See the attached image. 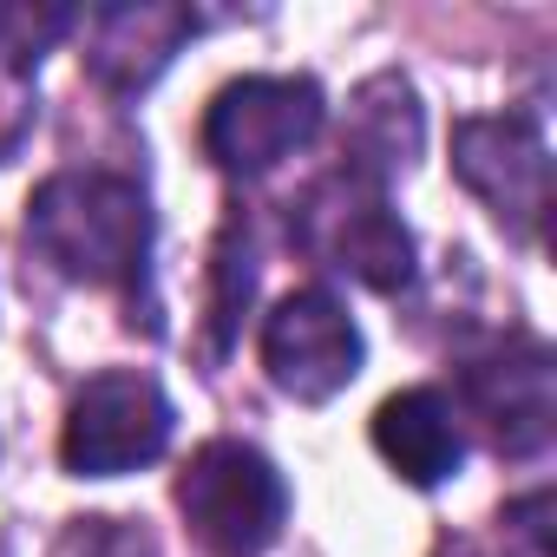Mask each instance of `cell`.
Listing matches in <instances>:
<instances>
[{"label":"cell","instance_id":"1","mask_svg":"<svg viewBox=\"0 0 557 557\" xmlns=\"http://www.w3.org/2000/svg\"><path fill=\"white\" fill-rule=\"evenodd\" d=\"M151 197L125 171H53L27 203V243L86 289L138 296L151 275Z\"/></svg>","mask_w":557,"mask_h":557},{"label":"cell","instance_id":"2","mask_svg":"<svg viewBox=\"0 0 557 557\" xmlns=\"http://www.w3.org/2000/svg\"><path fill=\"white\" fill-rule=\"evenodd\" d=\"M289 210H296L289 216V236L315 262L355 275L361 289L400 296L413 283V230L387 203V184H374V177H361V171L342 164V171L315 177L302 190V203H289Z\"/></svg>","mask_w":557,"mask_h":557},{"label":"cell","instance_id":"3","mask_svg":"<svg viewBox=\"0 0 557 557\" xmlns=\"http://www.w3.org/2000/svg\"><path fill=\"white\" fill-rule=\"evenodd\" d=\"M177 511L210 557H262L289 524V479L249 440H203L177 472Z\"/></svg>","mask_w":557,"mask_h":557},{"label":"cell","instance_id":"4","mask_svg":"<svg viewBox=\"0 0 557 557\" xmlns=\"http://www.w3.org/2000/svg\"><path fill=\"white\" fill-rule=\"evenodd\" d=\"M322 119H329V99L309 73H249L210 99L203 158L230 177H269L322 132Z\"/></svg>","mask_w":557,"mask_h":557},{"label":"cell","instance_id":"5","mask_svg":"<svg viewBox=\"0 0 557 557\" xmlns=\"http://www.w3.org/2000/svg\"><path fill=\"white\" fill-rule=\"evenodd\" d=\"M171 426H177L171 394L151 374L106 368L73 394L66 426H60V459L73 479H119V472L151 466L171 446Z\"/></svg>","mask_w":557,"mask_h":557},{"label":"cell","instance_id":"6","mask_svg":"<svg viewBox=\"0 0 557 557\" xmlns=\"http://www.w3.org/2000/svg\"><path fill=\"white\" fill-rule=\"evenodd\" d=\"M453 171L459 184L518 236L531 243L550 210V145L537 112H479L453 125Z\"/></svg>","mask_w":557,"mask_h":557},{"label":"cell","instance_id":"7","mask_svg":"<svg viewBox=\"0 0 557 557\" xmlns=\"http://www.w3.org/2000/svg\"><path fill=\"white\" fill-rule=\"evenodd\" d=\"M361 361H368V342L329 289H289L262 322V368L302 407L335 400L361 374Z\"/></svg>","mask_w":557,"mask_h":557},{"label":"cell","instance_id":"8","mask_svg":"<svg viewBox=\"0 0 557 557\" xmlns=\"http://www.w3.org/2000/svg\"><path fill=\"white\" fill-rule=\"evenodd\" d=\"M459 400H466V413H472V426L485 433L492 453L537 459L550 446V420H557V400H550V348L537 335L498 342L492 355H479V361L459 368Z\"/></svg>","mask_w":557,"mask_h":557},{"label":"cell","instance_id":"9","mask_svg":"<svg viewBox=\"0 0 557 557\" xmlns=\"http://www.w3.org/2000/svg\"><path fill=\"white\" fill-rule=\"evenodd\" d=\"M197 8H171V0H125V8H99V14H86V73H92V86H106V92H119V99H132V92H145L177 53H184V40H197Z\"/></svg>","mask_w":557,"mask_h":557},{"label":"cell","instance_id":"10","mask_svg":"<svg viewBox=\"0 0 557 557\" xmlns=\"http://www.w3.org/2000/svg\"><path fill=\"white\" fill-rule=\"evenodd\" d=\"M374 453L420 492L446 485L466 459V433H459V413L440 387H400L381 400L374 413Z\"/></svg>","mask_w":557,"mask_h":557},{"label":"cell","instance_id":"11","mask_svg":"<svg viewBox=\"0 0 557 557\" xmlns=\"http://www.w3.org/2000/svg\"><path fill=\"white\" fill-rule=\"evenodd\" d=\"M420 158V99L400 73H374L348 106V171L387 184Z\"/></svg>","mask_w":557,"mask_h":557},{"label":"cell","instance_id":"12","mask_svg":"<svg viewBox=\"0 0 557 557\" xmlns=\"http://www.w3.org/2000/svg\"><path fill=\"white\" fill-rule=\"evenodd\" d=\"M249 289H256V262H249V230L230 216L223 236H216V256H210V355L230 348L243 309H249Z\"/></svg>","mask_w":557,"mask_h":557},{"label":"cell","instance_id":"13","mask_svg":"<svg viewBox=\"0 0 557 557\" xmlns=\"http://www.w3.org/2000/svg\"><path fill=\"white\" fill-rule=\"evenodd\" d=\"M53 557H158V544L132 518H73L60 531Z\"/></svg>","mask_w":557,"mask_h":557},{"label":"cell","instance_id":"14","mask_svg":"<svg viewBox=\"0 0 557 557\" xmlns=\"http://www.w3.org/2000/svg\"><path fill=\"white\" fill-rule=\"evenodd\" d=\"M34 73H40L34 60H21V53L0 47V164H8V158L27 145V132H34V112H40Z\"/></svg>","mask_w":557,"mask_h":557}]
</instances>
